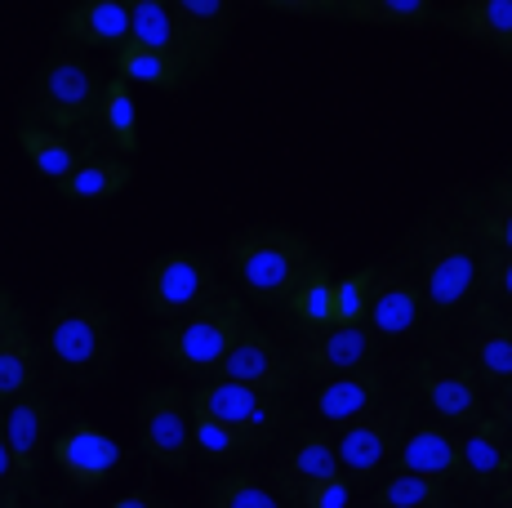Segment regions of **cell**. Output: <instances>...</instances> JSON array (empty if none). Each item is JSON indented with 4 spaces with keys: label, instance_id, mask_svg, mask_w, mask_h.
Listing matches in <instances>:
<instances>
[{
    "label": "cell",
    "instance_id": "8",
    "mask_svg": "<svg viewBox=\"0 0 512 508\" xmlns=\"http://www.w3.org/2000/svg\"><path fill=\"white\" fill-rule=\"evenodd\" d=\"M139 446L165 473L192 464V393L179 384H156L139 397Z\"/></svg>",
    "mask_w": 512,
    "mask_h": 508
},
{
    "label": "cell",
    "instance_id": "3",
    "mask_svg": "<svg viewBox=\"0 0 512 508\" xmlns=\"http://www.w3.org/2000/svg\"><path fill=\"white\" fill-rule=\"evenodd\" d=\"M45 348L67 375H98L116 357V326L94 290H67L45 321Z\"/></svg>",
    "mask_w": 512,
    "mask_h": 508
},
{
    "label": "cell",
    "instance_id": "31",
    "mask_svg": "<svg viewBox=\"0 0 512 508\" xmlns=\"http://www.w3.org/2000/svg\"><path fill=\"white\" fill-rule=\"evenodd\" d=\"M116 76L125 85H152V90H183L187 81V67L174 63V58L156 54V50H143V45L125 41L116 50Z\"/></svg>",
    "mask_w": 512,
    "mask_h": 508
},
{
    "label": "cell",
    "instance_id": "37",
    "mask_svg": "<svg viewBox=\"0 0 512 508\" xmlns=\"http://www.w3.org/2000/svg\"><path fill=\"white\" fill-rule=\"evenodd\" d=\"M477 290L490 304H512V250H477Z\"/></svg>",
    "mask_w": 512,
    "mask_h": 508
},
{
    "label": "cell",
    "instance_id": "21",
    "mask_svg": "<svg viewBox=\"0 0 512 508\" xmlns=\"http://www.w3.org/2000/svg\"><path fill=\"white\" fill-rule=\"evenodd\" d=\"M63 36L85 50H121L130 41V0H81L67 9Z\"/></svg>",
    "mask_w": 512,
    "mask_h": 508
},
{
    "label": "cell",
    "instance_id": "5",
    "mask_svg": "<svg viewBox=\"0 0 512 508\" xmlns=\"http://www.w3.org/2000/svg\"><path fill=\"white\" fill-rule=\"evenodd\" d=\"M219 295V277L214 263L196 250H165L147 263L143 272V308L152 317H161L165 326L192 317L196 308H205Z\"/></svg>",
    "mask_w": 512,
    "mask_h": 508
},
{
    "label": "cell",
    "instance_id": "28",
    "mask_svg": "<svg viewBox=\"0 0 512 508\" xmlns=\"http://www.w3.org/2000/svg\"><path fill=\"white\" fill-rule=\"evenodd\" d=\"M330 299H334V277H330V263L326 259H312L303 268V277L294 281L290 299H285V312L294 317L299 330H326L330 326Z\"/></svg>",
    "mask_w": 512,
    "mask_h": 508
},
{
    "label": "cell",
    "instance_id": "40",
    "mask_svg": "<svg viewBox=\"0 0 512 508\" xmlns=\"http://www.w3.org/2000/svg\"><path fill=\"white\" fill-rule=\"evenodd\" d=\"M9 491H23V486H18L14 455H9V442H5V415H0V495H9Z\"/></svg>",
    "mask_w": 512,
    "mask_h": 508
},
{
    "label": "cell",
    "instance_id": "44",
    "mask_svg": "<svg viewBox=\"0 0 512 508\" xmlns=\"http://www.w3.org/2000/svg\"><path fill=\"white\" fill-rule=\"evenodd\" d=\"M495 504H499V508H512V468L504 473V482L495 486Z\"/></svg>",
    "mask_w": 512,
    "mask_h": 508
},
{
    "label": "cell",
    "instance_id": "36",
    "mask_svg": "<svg viewBox=\"0 0 512 508\" xmlns=\"http://www.w3.org/2000/svg\"><path fill=\"white\" fill-rule=\"evenodd\" d=\"M205 508H290V504H285L272 486H263L254 473L236 468V473H223L210 482Z\"/></svg>",
    "mask_w": 512,
    "mask_h": 508
},
{
    "label": "cell",
    "instance_id": "2",
    "mask_svg": "<svg viewBox=\"0 0 512 508\" xmlns=\"http://www.w3.org/2000/svg\"><path fill=\"white\" fill-rule=\"evenodd\" d=\"M312 259V241L294 228H250L228 241V268L259 304H285Z\"/></svg>",
    "mask_w": 512,
    "mask_h": 508
},
{
    "label": "cell",
    "instance_id": "45",
    "mask_svg": "<svg viewBox=\"0 0 512 508\" xmlns=\"http://www.w3.org/2000/svg\"><path fill=\"white\" fill-rule=\"evenodd\" d=\"M0 508H23V495H18V491H9V495H0Z\"/></svg>",
    "mask_w": 512,
    "mask_h": 508
},
{
    "label": "cell",
    "instance_id": "13",
    "mask_svg": "<svg viewBox=\"0 0 512 508\" xmlns=\"http://www.w3.org/2000/svg\"><path fill=\"white\" fill-rule=\"evenodd\" d=\"M290 375L294 370H290L285 348L268 335V330H259L250 321V326L241 330V339L232 344V353L223 357V366H219V375L214 379H228V384H241V388H250V393L281 402V397L290 393V384H294Z\"/></svg>",
    "mask_w": 512,
    "mask_h": 508
},
{
    "label": "cell",
    "instance_id": "30",
    "mask_svg": "<svg viewBox=\"0 0 512 508\" xmlns=\"http://www.w3.org/2000/svg\"><path fill=\"white\" fill-rule=\"evenodd\" d=\"M343 18L357 27H392V32H419L432 23L428 0H343Z\"/></svg>",
    "mask_w": 512,
    "mask_h": 508
},
{
    "label": "cell",
    "instance_id": "20",
    "mask_svg": "<svg viewBox=\"0 0 512 508\" xmlns=\"http://www.w3.org/2000/svg\"><path fill=\"white\" fill-rule=\"evenodd\" d=\"M334 473H343V468H339V451H334V437L326 433V428H308V433H299V442L272 464V482H277L281 500L290 491H299V486L321 482V477H334Z\"/></svg>",
    "mask_w": 512,
    "mask_h": 508
},
{
    "label": "cell",
    "instance_id": "1",
    "mask_svg": "<svg viewBox=\"0 0 512 508\" xmlns=\"http://www.w3.org/2000/svg\"><path fill=\"white\" fill-rule=\"evenodd\" d=\"M245 326H250L245 304L232 290H219L205 308H196L192 317L174 321V326H165L161 335H156V357H161L165 366H174L179 375L214 379Z\"/></svg>",
    "mask_w": 512,
    "mask_h": 508
},
{
    "label": "cell",
    "instance_id": "29",
    "mask_svg": "<svg viewBox=\"0 0 512 508\" xmlns=\"http://www.w3.org/2000/svg\"><path fill=\"white\" fill-rule=\"evenodd\" d=\"M36 375H41V348L18 326L14 335L0 339V402L27 397L36 388Z\"/></svg>",
    "mask_w": 512,
    "mask_h": 508
},
{
    "label": "cell",
    "instance_id": "23",
    "mask_svg": "<svg viewBox=\"0 0 512 508\" xmlns=\"http://www.w3.org/2000/svg\"><path fill=\"white\" fill-rule=\"evenodd\" d=\"M464 237L481 250H512V174L495 179L468 201Z\"/></svg>",
    "mask_w": 512,
    "mask_h": 508
},
{
    "label": "cell",
    "instance_id": "7",
    "mask_svg": "<svg viewBox=\"0 0 512 508\" xmlns=\"http://www.w3.org/2000/svg\"><path fill=\"white\" fill-rule=\"evenodd\" d=\"M410 388L423 402V410L441 419V424L468 428L472 419L486 415V388L477 384V375L464 366V357L450 348H432L410 366Z\"/></svg>",
    "mask_w": 512,
    "mask_h": 508
},
{
    "label": "cell",
    "instance_id": "19",
    "mask_svg": "<svg viewBox=\"0 0 512 508\" xmlns=\"http://www.w3.org/2000/svg\"><path fill=\"white\" fill-rule=\"evenodd\" d=\"M397 473L432 477V482H446V486L459 482V437L437 424L410 428L397 451Z\"/></svg>",
    "mask_w": 512,
    "mask_h": 508
},
{
    "label": "cell",
    "instance_id": "18",
    "mask_svg": "<svg viewBox=\"0 0 512 508\" xmlns=\"http://www.w3.org/2000/svg\"><path fill=\"white\" fill-rule=\"evenodd\" d=\"M49 397L45 393H27L18 402H9L5 410V442H9V455H14V473H18V486H27L36 477V464L45 455V433H49Z\"/></svg>",
    "mask_w": 512,
    "mask_h": 508
},
{
    "label": "cell",
    "instance_id": "39",
    "mask_svg": "<svg viewBox=\"0 0 512 508\" xmlns=\"http://www.w3.org/2000/svg\"><path fill=\"white\" fill-rule=\"evenodd\" d=\"M268 9L290 18H343V0H268Z\"/></svg>",
    "mask_w": 512,
    "mask_h": 508
},
{
    "label": "cell",
    "instance_id": "22",
    "mask_svg": "<svg viewBox=\"0 0 512 508\" xmlns=\"http://www.w3.org/2000/svg\"><path fill=\"white\" fill-rule=\"evenodd\" d=\"M170 9H174V23H179L192 63H205L210 54H219L236 27V14L228 0H174Z\"/></svg>",
    "mask_w": 512,
    "mask_h": 508
},
{
    "label": "cell",
    "instance_id": "34",
    "mask_svg": "<svg viewBox=\"0 0 512 508\" xmlns=\"http://www.w3.org/2000/svg\"><path fill=\"white\" fill-rule=\"evenodd\" d=\"M374 281H379V268L366 263V268L348 272V277H334V299H330V326H366L370 317V299H374Z\"/></svg>",
    "mask_w": 512,
    "mask_h": 508
},
{
    "label": "cell",
    "instance_id": "14",
    "mask_svg": "<svg viewBox=\"0 0 512 508\" xmlns=\"http://www.w3.org/2000/svg\"><path fill=\"white\" fill-rule=\"evenodd\" d=\"M49 455H54L58 473H63L76 491H98V486L116 473V464H121V446L98 424H85V419L63 428V433L54 437V446H49Z\"/></svg>",
    "mask_w": 512,
    "mask_h": 508
},
{
    "label": "cell",
    "instance_id": "46",
    "mask_svg": "<svg viewBox=\"0 0 512 508\" xmlns=\"http://www.w3.org/2000/svg\"><path fill=\"white\" fill-rule=\"evenodd\" d=\"M508 317H512V312H508Z\"/></svg>",
    "mask_w": 512,
    "mask_h": 508
},
{
    "label": "cell",
    "instance_id": "11",
    "mask_svg": "<svg viewBox=\"0 0 512 508\" xmlns=\"http://www.w3.org/2000/svg\"><path fill=\"white\" fill-rule=\"evenodd\" d=\"M459 357L477 375L481 388H499L512 379V317L490 299H477L459 326Z\"/></svg>",
    "mask_w": 512,
    "mask_h": 508
},
{
    "label": "cell",
    "instance_id": "32",
    "mask_svg": "<svg viewBox=\"0 0 512 508\" xmlns=\"http://www.w3.org/2000/svg\"><path fill=\"white\" fill-rule=\"evenodd\" d=\"M98 125H103V134L125 156L139 152V103H134L130 85H125L121 76L103 81V94H98Z\"/></svg>",
    "mask_w": 512,
    "mask_h": 508
},
{
    "label": "cell",
    "instance_id": "16",
    "mask_svg": "<svg viewBox=\"0 0 512 508\" xmlns=\"http://www.w3.org/2000/svg\"><path fill=\"white\" fill-rule=\"evenodd\" d=\"M383 393H388V379H383V366L379 361H370V366L361 370H348V375L330 379V384L317 388V419L326 428H348L357 424L361 415H370V410L383 406Z\"/></svg>",
    "mask_w": 512,
    "mask_h": 508
},
{
    "label": "cell",
    "instance_id": "35",
    "mask_svg": "<svg viewBox=\"0 0 512 508\" xmlns=\"http://www.w3.org/2000/svg\"><path fill=\"white\" fill-rule=\"evenodd\" d=\"M374 508H455V500L446 482L392 473L383 486H374Z\"/></svg>",
    "mask_w": 512,
    "mask_h": 508
},
{
    "label": "cell",
    "instance_id": "33",
    "mask_svg": "<svg viewBox=\"0 0 512 508\" xmlns=\"http://www.w3.org/2000/svg\"><path fill=\"white\" fill-rule=\"evenodd\" d=\"M192 451L201 459H210V464H241V459L254 455L250 442L236 428H228L223 419H214L201 406H192Z\"/></svg>",
    "mask_w": 512,
    "mask_h": 508
},
{
    "label": "cell",
    "instance_id": "38",
    "mask_svg": "<svg viewBox=\"0 0 512 508\" xmlns=\"http://www.w3.org/2000/svg\"><path fill=\"white\" fill-rule=\"evenodd\" d=\"M348 500H352V482L343 473L321 477V482H308V486L285 495L290 508H348Z\"/></svg>",
    "mask_w": 512,
    "mask_h": 508
},
{
    "label": "cell",
    "instance_id": "12",
    "mask_svg": "<svg viewBox=\"0 0 512 508\" xmlns=\"http://www.w3.org/2000/svg\"><path fill=\"white\" fill-rule=\"evenodd\" d=\"M374 353H379V339L370 335L366 326H326V330H299L294 339V357H290V370H299L303 379H330L348 375V370H361L370 366Z\"/></svg>",
    "mask_w": 512,
    "mask_h": 508
},
{
    "label": "cell",
    "instance_id": "27",
    "mask_svg": "<svg viewBox=\"0 0 512 508\" xmlns=\"http://www.w3.org/2000/svg\"><path fill=\"white\" fill-rule=\"evenodd\" d=\"M18 148H23L27 165H32L41 179L54 183V188L72 179L76 165H81V156H76V143L67 139V134H54L41 121H23V125H18Z\"/></svg>",
    "mask_w": 512,
    "mask_h": 508
},
{
    "label": "cell",
    "instance_id": "6",
    "mask_svg": "<svg viewBox=\"0 0 512 508\" xmlns=\"http://www.w3.org/2000/svg\"><path fill=\"white\" fill-rule=\"evenodd\" d=\"M98 94H103V81L94 76V67L85 58L54 54L36 72L32 107L41 112V125H49L54 134H67L98 121Z\"/></svg>",
    "mask_w": 512,
    "mask_h": 508
},
{
    "label": "cell",
    "instance_id": "41",
    "mask_svg": "<svg viewBox=\"0 0 512 508\" xmlns=\"http://www.w3.org/2000/svg\"><path fill=\"white\" fill-rule=\"evenodd\" d=\"M107 508H170V504H165L161 495L152 491V486H139V491H125V495H116V500L107 504Z\"/></svg>",
    "mask_w": 512,
    "mask_h": 508
},
{
    "label": "cell",
    "instance_id": "9",
    "mask_svg": "<svg viewBox=\"0 0 512 508\" xmlns=\"http://www.w3.org/2000/svg\"><path fill=\"white\" fill-rule=\"evenodd\" d=\"M410 433V406L406 402H383L379 410L361 415L357 424L339 428L334 451H339V468L348 482H370L383 473V464H392Z\"/></svg>",
    "mask_w": 512,
    "mask_h": 508
},
{
    "label": "cell",
    "instance_id": "17",
    "mask_svg": "<svg viewBox=\"0 0 512 508\" xmlns=\"http://www.w3.org/2000/svg\"><path fill=\"white\" fill-rule=\"evenodd\" d=\"M423 317V290L410 272L392 268L383 272L379 268V281H374V299H370V317H366V330L374 339H401L419 326Z\"/></svg>",
    "mask_w": 512,
    "mask_h": 508
},
{
    "label": "cell",
    "instance_id": "26",
    "mask_svg": "<svg viewBox=\"0 0 512 508\" xmlns=\"http://www.w3.org/2000/svg\"><path fill=\"white\" fill-rule=\"evenodd\" d=\"M130 41L192 67L187 41H183L179 23H174V9L165 5V0H130Z\"/></svg>",
    "mask_w": 512,
    "mask_h": 508
},
{
    "label": "cell",
    "instance_id": "24",
    "mask_svg": "<svg viewBox=\"0 0 512 508\" xmlns=\"http://www.w3.org/2000/svg\"><path fill=\"white\" fill-rule=\"evenodd\" d=\"M446 27L477 50L512 58V0H468L446 18Z\"/></svg>",
    "mask_w": 512,
    "mask_h": 508
},
{
    "label": "cell",
    "instance_id": "4",
    "mask_svg": "<svg viewBox=\"0 0 512 508\" xmlns=\"http://www.w3.org/2000/svg\"><path fill=\"white\" fill-rule=\"evenodd\" d=\"M410 277L423 290V312L450 317L477 295V246L455 228H428L419 237Z\"/></svg>",
    "mask_w": 512,
    "mask_h": 508
},
{
    "label": "cell",
    "instance_id": "42",
    "mask_svg": "<svg viewBox=\"0 0 512 508\" xmlns=\"http://www.w3.org/2000/svg\"><path fill=\"white\" fill-rule=\"evenodd\" d=\"M490 415H495L499 424L512 433V379L508 384H499V388H490Z\"/></svg>",
    "mask_w": 512,
    "mask_h": 508
},
{
    "label": "cell",
    "instance_id": "25",
    "mask_svg": "<svg viewBox=\"0 0 512 508\" xmlns=\"http://www.w3.org/2000/svg\"><path fill=\"white\" fill-rule=\"evenodd\" d=\"M134 183V165L121 161V156H90V161L76 165V174L67 183H58V197L72 205H98L121 197Z\"/></svg>",
    "mask_w": 512,
    "mask_h": 508
},
{
    "label": "cell",
    "instance_id": "10",
    "mask_svg": "<svg viewBox=\"0 0 512 508\" xmlns=\"http://www.w3.org/2000/svg\"><path fill=\"white\" fill-rule=\"evenodd\" d=\"M192 406L210 410L214 419L236 428V433L250 442V451H268L285 428V419H290V410L281 402L250 393V388H241V384H228V379H201L192 393Z\"/></svg>",
    "mask_w": 512,
    "mask_h": 508
},
{
    "label": "cell",
    "instance_id": "43",
    "mask_svg": "<svg viewBox=\"0 0 512 508\" xmlns=\"http://www.w3.org/2000/svg\"><path fill=\"white\" fill-rule=\"evenodd\" d=\"M18 326H23V312H18V304H14V295H9V290H0V339L14 335Z\"/></svg>",
    "mask_w": 512,
    "mask_h": 508
},
{
    "label": "cell",
    "instance_id": "15",
    "mask_svg": "<svg viewBox=\"0 0 512 508\" xmlns=\"http://www.w3.org/2000/svg\"><path fill=\"white\" fill-rule=\"evenodd\" d=\"M512 468V433L495 415L472 419L459 437V482L468 491H495Z\"/></svg>",
    "mask_w": 512,
    "mask_h": 508
}]
</instances>
